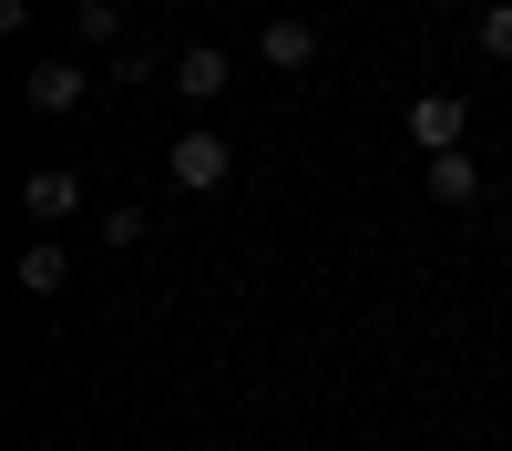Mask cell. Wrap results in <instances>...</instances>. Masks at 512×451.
Returning <instances> with one entry per match:
<instances>
[{
	"instance_id": "obj_3",
	"label": "cell",
	"mask_w": 512,
	"mask_h": 451,
	"mask_svg": "<svg viewBox=\"0 0 512 451\" xmlns=\"http://www.w3.org/2000/svg\"><path fill=\"white\" fill-rule=\"evenodd\" d=\"M21 216L31 226H72L82 216V175H72V164H41V175L21 185Z\"/></svg>"
},
{
	"instance_id": "obj_13",
	"label": "cell",
	"mask_w": 512,
	"mask_h": 451,
	"mask_svg": "<svg viewBox=\"0 0 512 451\" xmlns=\"http://www.w3.org/2000/svg\"><path fill=\"white\" fill-rule=\"evenodd\" d=\"M21 451H41V441H21Z\"/></svg>"
},
{
	"instance_id": "obj_6",
	"label": "cell",
	"mask_w": 512,
	"mask_h": 451,
	"mask_svg": "<svg viewBox=\"0 0 512 451\" xmlns=\"http://www.w3.org/2000/svg\"><path fill=\"white\" fill-rule=\"evenodd\" d=\"M256 62H277V72H308V62H318V31H308V21H287V11H277L267 31H256Z\"/></svg>"
},
{
	"instance_id": "obj_5",
	"label": "cell",
	"mask_w": 512,
	"mask_h": 451,
	"mask_svg": "<svg viewBox=\"0 0 512 451\" xmlns=\"http://www.w3.org/2000/svg\"><path fill=\"white\" fill-rule=\"evenodd\" d=\"M226 72H236V62H226V41H185V52H175V93H185V103H216V93H226Z\"/></svg>"
},
{
	"instance_id": "obj_12",
	"label": "cell",
	"mask_w": 512,
	"mask_h": 451,
	"mask_svg": "<svg viewBox=\"0 0 512 451\" xmlns=\"http://www.w3.org/2000/svg\"><path fill=\"white\" fill-rule=\"evenodd\" d=\"M431 11H451V0H431Z\"/></svg>"
},
{
	"instance_id": "obj_9",
	"label": "cell",
	"mask_w": 512,
	"mask_h": 451,
	"mask_svg": "<svg viewBox=\"0 0 512 451\" xmlns=\"http://www.w3.org/2000/svg\"><path fill=\"white\" fill-rule=\"evenodd\" d=\"M72 31H82V52H123V0H82Z\"/></svg>"
},
{
	"instance_id": "obj_10",
	"label": "cell",
	"mask_w": 512,
	"mask_h": 451,
	"mask_svg": "<svg viewBox=\"0 0 512 451\" xmlns=\"http://www.w3.org/2000/svg\"><path fill=\"white\" fill-rule=\"evenodd\" d=\"M93 236L123 257V246H144V236H154V216H144V205H103V216H93Z\"/></svg>"
},
{
	"instance_id": "obj_2",
	"label": "cell",
	"mask_w": 512,
	"mask_h": 451,
	"mask_svg": "<svg viewBox=\"0 0 512 451\" xmlns=\"http://www.w3.org/2000/svg\"><path fill=\"white\" fill-rule=\"evenodd\" d=\"M400 134H410L420 154H461V134H472V103H461V93H410Z\"/></svg>"
},
{
	"instance_id": "obj_11",
	"label": "cell",
	"mask_w": 512,
	"mask_h": 451,
	"mask_svg": "<svg viewBox=\"0 0 512 451\" xmlns=\"http://www.w3.org/2000/svg\"><path fill=\"white\" fill-rule=\"evenodd\" d=\"M482 62H512V0H492V11H482Z\"/></svg>"
},
{
	"instance_id": "obj_1",
	"label": "cell",
	"mask_w": 512,
	"mask_h": 451,
	"mask_svg": "<svg viewBox=\"0 0 512 451\" xmlns=\"http://www.w3.org/2000/svg\"><path fill=\"white\" fill-rule=\"evenodd\" d=\"M164 175H175L185 195H216V185L236 175V144H226V134H205V123H185V134L164 144Z\"/></svg>"
},
{
	"instance_id": "obj_7",
	"label": "cell",
	"mask_w": 512,
	"mask_h": 451,
	"mask_svg": "<svg viewBox=\"0 0 512 451\" xmlns=\"http://www.w3.org/2000/svg\"><path fill=\"white\" fill-rule=\"evenodd\" d=\"M21 287H31V298H62V287H72V246L62 236H31L21 246Z\"/></svg>"
},
{
	"instance_id": "obj_4",
	"label": "cell",
	"mask_w": 512,
	"mask_h": 451,
	"mask_svg": "<svg viewBox=\"0 0 512 451\" xmlns=\"http://www.w3.org/2000/svg\"><path fill=\"white\" fill-rule=\"evenodd\" d=\"M82 93H93V72H82V62H31V72H21V103H31V113H82Z\"/></svg>"
},
{
	"instance_id": "obj_8",
	"label": "cell",
	"mask_w": 512,
	"mask_h": 451,
	"mask_svg": "<svg viewBox=\"0 0 512 451\" xmlns=\"http://www.w3.org/2000/svg\"><path fill=\"white\" fill-rule=\"evenodd\" d=\"M431 205H482V164L472 154H431Z\"/></svg>"
}]
</instances>
